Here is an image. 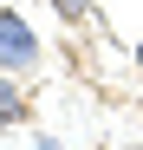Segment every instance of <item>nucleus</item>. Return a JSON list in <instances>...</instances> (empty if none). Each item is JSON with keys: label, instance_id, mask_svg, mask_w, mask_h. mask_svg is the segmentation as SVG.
<instances>
[{"label": "nucleus", "instance_id": "nucleus-1", "mask_svg": "<svg viewBox=\"0 0 143 150\" xmlns=\"http://www.w3.org/2000/svg\"><path fill=\"white\" fill-rule=\"evenodd\" d=\"M39 65V39L13 7H0V72H33Z\"/></svg>", "mask_w": 143, "mask_h": 150}, {"label": "nucleus", "instance_id": "nucleus-2", "mask_svg": "<svg viewBox=\"0 0 143 150\" xmlns=\"http://www.w3.org/2000/svg\"><path fill=\"white\" fill-rule=\"evenodd\" d=\"M20 117H26V98L13 79H0V124H20Z\"/></svg>", "mask_w": 143, "mask_h": 150}, {"label": "nucleus", "instance_id": "nucleus-3", "mask_svg": "<svg viewBox=\"0 0 143 150\" xmlns=\"http://www.w3.org/2000/svg\"><path fill=\"white\" fill-rule=\"evenodd\" d=\"M52 7H59L65 20H85V7H78V0H52Z\"/></svg>", "mask_w": 143, "mask_h": 150}, {"label": "nucleus", "instance_id": "nucleus-4", "mask_svg": "<svg viewBox=\"0 0 143 150\" xmlns=\"http://www.w3.org/2000/svg\"><path fill=\"white\" fill-rule=\"evenodd\" d=\"M137 65H143V46H137Z\"/></svg>", "mask_w": 143, "mask_h": 150}]
</instances>
